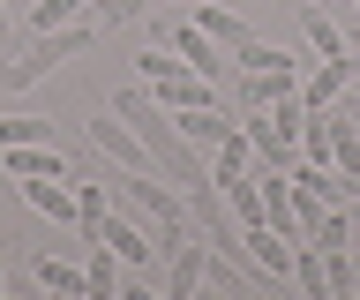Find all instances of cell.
Returning a JSON list of instances; mask_svg holds the SVG:
<instances>
[{
	"mask_svg": "<svg viewBox=\"0 0 360 300\" xmlns=\"http://www.w3.org/2000/svg\"><path fill=\"white\" fill-rule=\"evenodd\" d=\"M120 120H128L135 136H143V150L158 158V173H173L180 188H195V181H210L202 173V158H195V143L180 136L173 120H165V105L150 98V83H135V91H120Z\"/></svg>",
	"mask_w": 360,
	"mask_h": 300,
	"instance_id": "1",
	"label": "cell"
},
{
	"mask_svg": "<svg viewBox=\"0 0 360 300\" xmlns=\"http://www.w3.org/2000/svg\"><path fill=\"white\" fill-rule=\"evenodd\" d=\"M90 38H98V23H90V15H75V23H60V30H38V46H22L15 60H0V91H22V83L53 75L60 60H75Z\"/></svg>",
	"mask_w": 360,
	"mask_h": 300,
	"instance_id": "2",
	"label": "cell"
},
{
	"mask_svg": "<svg viewBox=\"0 0 360 300\" xmlns=\"http://www.w3.org/2000/svg\"><path fill=\"white\" fill-rule=\"evenodd\" d=\"M300 91L292 98H278V105H248L240 113V136H248V150L255 158H270V165H300Z\"/></svg>",
	"mask_w": 360,
	"mask_h": 300,
	"instance_id": "3",
	"label": "cell"
},
{
	"mask_svg": "<svg viewBox=\"0 0 360 300\" xmlns=\"http://www.w3.org/2000/svg\"><path fill=\"white\" fill-rule=\"evenodd\" d=\"M90 240H105V248L120 255L128 270H143V263H150V255H158V240H150V233H143V226H135L128 210H105V226L90 233Z\"/></svg>",
	"mask_w": 360,
	"mask_h": 300,
	"instance_id": "4",
	"label": "cell"
},
{
	"mask_svg": "<svg viewBox=\"0 0 360 300\" xmlns=\"http://www.w3.org/2000/svg\"><path fill=\"white\" fill-rule=\"evenodd\" d=\"M173 53H180V60H188L195 75H210V83L225 75V46H218V38H210V30L195 23V15H180V23H173Z\"/></svg>",
	"mask_w": 360,
	"mask_h": 300,
	"instance_id": "5",
	"label": "cell"
},
{
	"mask_svg": "<svg viewBox=\"0 0 360 300\" xmlns=\"http://www.w3.org/2000/svg\"><path fill=\"white\" fill-rule=\"evenodd\" d=\"M345 91H353V60H345V53H338V60H315V68L300 75V105H308V113L338 105Z\"/></svg>",
	"mask_w": 360,
	"mask_h": 300,
	"instance_id": "6",
	"label": "cell"
},
{
	"mask_svg": "<svg viewBox=\"0 0 360 300\" xmlns=\"http://www.w3.org/2000/svg\"><path fill=\"white\" fill-rule=\"evenodd\" d=\"M22 203L38 210V218H53V226H75V188H68L60 173H30V181H22Z\"/></svg>",
	"mask_w": 360,
	"mask_h": 300,
	"instance_id": "7",
	"label": "cell"
},
{
	"mask_svg": "<svg viewBox=\"0 0 360 300\" xmlns=\"http://www.w3.org/2000/svg\"><path fill=\"white\" fill-rule=\"evenodd\" d=\"M90 143H98V150H105V158H120L128 165V173H143V165H158L150 150H143V136H135L128 120L112 113V120H90Z\"/></svg>",
	"mask_w": 360,
	"mask_h": 300,
	"instance_id": "8",
	"label": "cell"
},
{
	"mask_svg": "<svg viewBox=\"0 0 360 300\" xmlns=\"http://www.w3.org/2000/svg\"><path fill=\"white\" fill-rule=\"evenodd\" d=\"M240 248L255 255V270H263V278H292V240L278 226H240Z\"/></svg>",
	"mask_w": 360,
	"mask_h": 300,
	"instance_id": "9",
	"label": "cell"
},
{
	"mask_svg": "<svg viewBox=\"0 0 360 300\" xmlns=\"http://www.w3.org/2000/svg\"><path fill=\"white\" fill-rule=\"evenodd\" d=\"M300 75H308V68H240V113H248V105H278V98H292Z\"/></svg>",
	"mask_w": 360,
	"mask_h": 300,
	"instance_id": "10",
	"label": "cell"
},
{
	"mask_svg": "<svg viewBox=\"0 0 360 300\" xmlns=\"http://www.w3.org/2000/svg\"><path fill=\"white\" fill-rule=\"evenodd\" d=\"M202 278H210V233H188L173 248V300L202 293Z\"/></svg>",
	"mask_w": 360,
	"mask_h": 300,
	"instance_id": "11",
	"label": "cell"
},
{
	"mask_svg": "<svg viewBox=\"0 0 360 300\" xmlns=\"http://www.w3.org/2000/svg\"><path fill=\"white\" fill-rule=\"evenodd\" d=\"M150 98L165 105V113H188V105H210V98H218V83H210V75H195V68H180V75H165V83H150Z\"/></svg>",
	"mask_w": 360,
	"mask_h": 300,
	"instance_id": "12",
	"label": "cell"
},
{
	"mask_svg": "<svg viewBox=\"0 0 360 300\" xmlns=\"http://www.w3.org/2000/svg\"><path fill=\"white\" fill-rule=\"evenodd\" d=\"M0 165H8L15 181H30V173H60V181H68L60 143H8V150H0Z\"/></svg>",
	"mask_w": 360,
	"mask_h": 300,
	"instance_id": "13",
	"label": "cell"
},
{
	"mask_svg": "<svg viewBox=\"0 0 360 300\" xmlns=\"http://www.w3.org/2000/svg\"><path fill=\"white\" fill-rule=\"evenodd\" d=\"M188 15H195V23L210 30V38H218L225 53H240L248 38H255V30H248V15H233V8H210V0H195V8H188Z\"/></svg>",
	"mask_w": 360,
	"mask_h": 300,
	"instance_id": "14",
	"label": "cell"
},
{
	"mask_svg": "<svg viewBox=\"0 0 360 300\" xmlns=\"http://www.w3.org/2000/svg\"><path fill=\"white\" fill-rule=\"evenodd\" d=\"M233 128H240V120L225 113L218 98H210V105H188V113H180V136H188V143H225Z\"/></svg>",
	"mask_w": 360,
	"mask_h": 300,
	"instance_id": "15",
	"label": "cell"
},
{
	"mask_svg": "<svg viewBox=\"0 0 360 300\" xmlns=\"http://www.w3.org/2000/svg\"><path fill=\"white\" fill-rule=\"evenodd\" d=\"M300 38L315 46V60H338V53H345V38H338V23L323 8H300Z\"/></svg>",
	"mask_w": 360,
	"mask_h": 300,
	"instance_id": "16",
	"label": "cell"
},
{
	"mask_svg": "<svg viewBox=\"0 0 360 300\" xmlns=\"http://www.w3.org/2000/svg\"><path fill=\"white\" fill-rule=\"evenodd\" d=\"M38 285L45 293H90V278L68 263V255H38Z\"/></svg>",
	"mask_w": 360,
	"mask_h": 300,
	"instance_id": "17",
	"label": "cell"
},
{
	"mask_svg": "<svg viewBox=\"0 0 360 300\" xmlns=\"http://www.w3.org/2000/svg\"><path fill=\"white\" fill-rule=\"evenodd\" d=\"M83 278H90V300H105L112 285H120V255H112L105 240H90V263H83Z\"/></svg>",
	"mask_w": 360,
	"mask_h": 300,
	"instance_id": "18",
	"label": "cell"
},
{
	"mask_svg": "<svg viewBox=\"0 0 360 300\" xmlns=\"http://www.w3.org/2000/svg\"><path fill=\"white\" fill-rule=\"evenodd\" d=\"M300 165H330V113H300Z\"/></svg>",
	"mask_w": 360,
	"mask_h": 300,
	"instance_id": "19",
	"label": "cell"
},
{
	"mask_svg": "<svg viewBox=\"0 0 360 300\" xmlns=\"http://www.w3.org/2000/svg\"><path fill=\"white\" fill-rule=\"evenodd\" d=\"M8 143H53V120L45 113H0V150Z\"/></svg>",
	"mask_w": 360,
	"mask_h": 300,
	"instance_id": "20",
	"label": "cell"
},
{
	"mask_svg": "<svg viewBox=\"0 0 360 300\" xmlns=\"http://www.w3.org/2000/svg\"><path fill=\"white\" fill-rule=\"evenodd\" d=\"M180 68H188V60H180L173 46H143L135 53V75H143V83H165V75H180Z\"/></svg>",
	"mask_w": 360,
	"mask_h": 300,
	"instance_id": "21",
	"label": "cell"
},
{
	"mask_svg": "<svg viewBox=\"0 0 360 300\" xmlns=\"http://www.w3.org/2000/svg\"><path fill=\"white\" fill-rule=\"evenodd\" d=\"M143 8H150V0H90V23H98V30H112V23H135Z\"/></svg>",
	"mask_w": 360,
	"mask_h": 300,
	"instance_id": "22",
	"label": "cell"
},
{
	"mask_svg": "<svg viewBox=\"0 0 360 300\" xmlns=\"http://www.w3.org/2000/svg\"><path fill=\"white\" fill-rule=\"evenodd\" d=\"M83 8H90V0H38V8H30V23H38V30H60V23H75Z\"/></svg>",
	"mask_w": 360,
	"mask_h": 300,
	"instance_id": "23",
	"label": "cell"
},
{
	"mask_svg": "<svg viewBox=\"0 0 360 300\" xmlns=\"http://www.w3.org/2000/svg\"><path fill=\"white\" fill-rule=\"evenodd\" d=\"M353 98H360V60H353Z\"/></svg>",
	"mask_w": 360,
	"mask_h": 300,
	"instance_id": "24",
	"label": "cell"
},
{
	"mask_svg": "<svg viewBox=\"0 0 360 300\" xmlns=\"http://www.w3.org/2000/svg\"><path fill=\"white\" fill-rule=\"evenodd\" d=\"M0 38H8V8H0Z\"/></svg>",
	"mask_w": 360,
	"mask_h": 300,
	"instance_id": "25",
	"label": "cell"
},
{
	"mask_svg": "<svg viewBox=\"0 0 360 300\" xmlns=\"http://www.w3.org/2000/svg\"><path fill=\"white\" fill-rule=\"evenodd\" d=\"M0 293H8V270H0Z\"/></svg>",
	"mask_w": 360,
	"mask_h": 300,
	"instance_id": "26",
	"label": "cell"
},
{
	"mask_svg": "<svg viewBox=\"0 0 360 300\" xmlns=\"http://www.w3.org/2000/svg\"><path fill=\"white\" fill-rule=\"evenodd\" d=\"M353 293H360V270H353Z\"/></svg>",
	"mask_w": 360,
	"mask_h": 300,
	"instance_id": "27",
	"label": "cell"
}]
</instances>
